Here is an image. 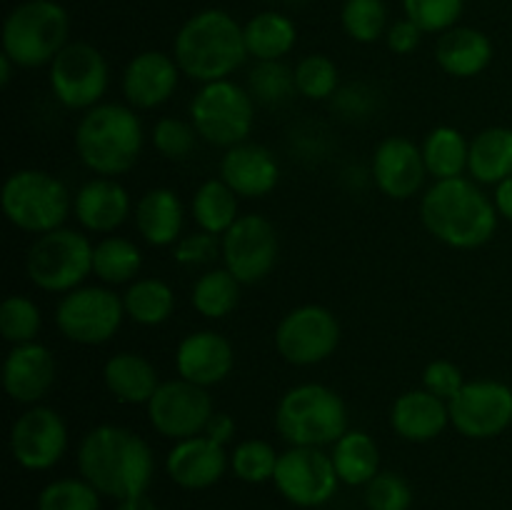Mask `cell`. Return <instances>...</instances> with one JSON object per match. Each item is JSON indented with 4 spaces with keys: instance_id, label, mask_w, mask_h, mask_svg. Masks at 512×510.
Returning a JSON list of instances; mask_svg holds the SVG:
<instances>
[{
    "instance_id": "cell-5",
    "label": "cell",
    "mask_w": 512,
    "mask_h": 510,
    "mask_svg": "<svg viewBox=\"0 0 512 510\" xmlns=\"http://www.w3.org/2000/svg\"><path fill=\"white\" fill-rule=\"evenodd\" d=\"M275 430L288 445L325 448L348 433L343 395L323 383H300L285 390L275 408Z\"/></svg>"
},
{
    "instance_id": "cell-8",
    "label": "cell",
    "mask_w": 512,
    "mask_h": 510,
    "mask_svg": "<svg viewBox=\"0 0 512 510\" xmlns=\"http://www.w3.org/2000/svg\"><path fill=\"white\" fill-rule=\"evenodd\" d=\"M28 280L43 293L65 295L93 275V243L73 228L35 235L25 255Z\"/></svg>"
},
{
    "instance_id": "cell-45",
    "label": "cell",
    "mask_w": 512,
    "mask_h": 510,
    "mask_svg": "<svg viewBox=\"0 0 512 510\" xmlns=\"http://www.w3.org/2000/svg\"><path fill=\"white\" fill-rule=\"evenodd\" d=\"M365 505L368 510H410L413 505V488L408 480L393 470H380L365 485Z\"/></svg>"
},
{
    "instance_id": "cell-17",
    "label": "cell",
    "mask_w": 512,
    "mask_h": 510,
    "mask_svg": "<svg viewBox=\"0 0 512 510\" xmlns=\"http://www.w3.org/2000/svg\"><path fill=\"white\" fill-rule=\"evenodd\" d=\"M273 483L288 503L298 508H318L333 498L340 478L335 473L333 458L330 453H323V448L290 445L280 453Z\"/></svg>"
},
{
    "instance_id": "cell-2",
    "label": "cell",
    "mask_w": 512,
    "mask_h": 510,
    "mask_svg": "<svg viewBox=\"0 0 512 510\" xmlns=\"http://www.w3.org/2000/svg\"><path fill=\"white\" fill-rule=\"evenodd\" d=\"M498 210L473 178L435 180L420 198V223L438 243L453 250H475L498 230Z\"/></svg>"
},
{
    "instance_id": "cell-41",
    "label": "cell",
    "mask_w": 512,
    "mask_h": 510,
    "mask_svg": "<svg viewBox=\"0 0 512 510\" xmlns=\"http://www.w3.org/2000/svg\"><path fill=\"white\" fill-rule=\"evenodd\" d=\"M248 90L255 103L260 105H280L293 98L295 73L283 63V60H268L258 63L248 75Z\"/></svg>"
},
{
    "instance_id": "cell-52",
    "label": "cell",
    "mask_w": 512,
    "mask_h": 510,
    "mask_svg": "<svg viewBox=\"0 0 512 510\" xmlns=\"http://www.w3.org/2000/svg\"><path fill=\"white\" fill-rule=\"evenodd\" d=\"M13 68H18V65H15L8 55L0 53V83L3 85L10 83V78H13Z\"/></svg>"
},
{
    "instance_id": "cell-22",
    "label": "cell",
    "mask_w": 512,
    "mask_h": 510,
    "mask_svg": "<svg viewBox=\"0 0 512 510\" xmlns=\"http://www.w3.org/2000/svg\"><path fill=\"white\" fill-rule=\"evenodd\" d=\"M133 200L118 178L85 180L73 195V215L80 228L95 235H113L133 215Z\"/></svg>"
},
{
    "instance_id": "cell-1",
    "label": "cell",
    "mask_w": 512,
    "mask_h": 510,
    "mask_svg": "<svg viewBox=\"0 0 512 510\" xmlns=\"http://www.w3.org/2000/svg\"><path fill=\"white\" fill-rule=\"evenodd\" d=\"M78 470L100 495L123 500L148 493L155 475V455L148 440L123 425L103 423L83 435Z\"/></svg>"
},
{
    "instance_id": "cell-38",
    "label": "cell",
    "mask_w": 512,
    "mask_h": 510,
    "mask_svg": "<svg viewBox=\"0 0 512 510\" xmlns=\"http://www.w3.org/2000/svg\"><path fill=\"white\" fill-rule=\"evenodd\" d=\"M278 460L280 453L268 443V440L248 438L243 440V443L235 445L233 453H230V470H233L235 478H240L243 483L260 485L275 478Z\"/></svg>"
},
{
    "instance_id": "cell-11",
    "label": "cell",
    "mask_w": 512,
    "mask_h": 510,
    "mask_svg": "<svg viewBox=\"0 0 512 510\" xmlns=\"http://www.w3.org/2000/svg\"><path fill=\"white\" fill-rule=\"evenodd\" d=\"M48 85L63 108L85 113L103 103L110 85V65L95 45L75 40L48 65Z\"/></svg>"
},
{
    "instance_id": "cell-7",
    "label": "cell",
    "mask_w": 512,
    "mask_h": 510,
    "mask_svg": "<svg viewBox=\"0 0 512 510\" xmlns=\"http://www.w3.org/2000/svg\"><path fill=\"white\" fill-rule=\"evenodd\" d=\"M68 10L58 0H25L3 23V53L18 68H45L70 43Z\"/></svg>"
},
{
    "instance_id": "cell-46",
    "label": "cell",
    "mask_w": 512,
    "mask_h": 510,
    "mask_svg": "<svg viewBox=\"0 0 512 510\" xmlns=\"http://www.w3.org/2000/svg\"><path fill=\"white\" fill-rule=\"evenodd\" d=\"M215 258H220V238L205 230L183 235L173 245V260L183 268H205Z\"/></svg>"
},
{
    "instance_id": "cell-28",
    "label": "cell",
    "mask_w": 512,
    "mask_h": 510,
    "mask_svg": "<svg viewBox=\"0 0 512 510\" xmlns=\"http://www.w3.org/2000/svg\"><path fill=\"white\" fill-rule=\"evenodd\" d=\"M103 383L118 403L148 405L163 380L158 378V370L145 355L123 350L105 360Z\"/></svg>"
},
{
    "instance_id": "cell-30",
    "label": "cell",
    "mask_w": 512,
    "mask_h": 510,
    "mask_svg": "<svg viewBox=\"0 0 512 510\" xmlns=\"http://www.w3.org/2000/svg\"><path fill=\"white\" fill-rule=\"evenodd\" d=\"M245 48L258 63L283 60L298 43V28L283 10H260L243 25Z\"/></svg>"
},
{
    "instance_id": "cell-40",
    "label": "cell",
    "mask_w": 512,
    "mask_h": 510,
    "mask_svg": "<svg viewBox=\"0 0 512 510\" xmlns=\"http://www.w3.org/2000/svg\"><path fill=\"white\" fill-rule=\"evenodd\" d=\"M295 90L308 100H330L340 90V73L333 58L323 53H310L300 58L293 68Z\"/></svg>"
},
{
    "instance_id": "cell-43",
    "label": "cell",
    "mask_w": 512,
    "mask_h": 510,
    "mask_svg": "<svg viewBox=\"0 0 512 510\" xmlns=\"http://www.w3.org/2000/svg\"><path fill=\"white\" fill-rule=\"evenodd\" d=\"M198 138L195 125L180 118H160L150 130V143L168 160H188L198 145Z\"/></svg>"
},
{
    "instance_id": "cell-29",
    "label": "cell",
    "mask_w": 512,
    "mask_h": 510,
    "mask_svg": "<svg viewBox=\"0 0 512 510\" xmlns=\"http://www.w3.org/2000/svg\"><path fill=\"white\" fill-rule=\"evenodd\" d=\"M468 173L480 185H498L512 175V128L490 125L470 140Z\"/></svg>"
},
{
    "instance_id": "cell-32",
    "label": "cell",
    "mask_w": 512,
    "mask_h": 510,
    "mask_svg": "<svg viewBox=\"0 0 512 510\" xmlns=\"http://www.w3.org/2000/svg\"><path fill=\"white\" fill-rule=\"evenodd\" d=\"M335 473L345 485H368L380 473V448L365 430H348L330 450Z\"/></svg>"
},
{
    "instance_id": "cell-18",
    "label": "cell",
    "mask_w": 512,
    "mask_h": 510,
    "mask_svg": "<svg viewBox=\"0 0 512 510\" xmlns=\"http://www.w3.org/2000/svg\"><path fill=\"white\" fill-rule=\"evenodd\" d=\"M370 175H373L375 188L390 200L415 198L423 190L425 180L430 178L423 150L405 135H390L375 145Z\"/></svg>"
},
{
    "instance_id": "cell-21",
    "label": "cell",
    "mask_w": 512,
    "mask_h": 510,
    "mask_svg": "<svg viewBox=\"0 0 512 510\" xmlns=\"http://www.w3.org/2000/svg\"><path fill=\"white\" fill-rule=\"evenodd\" d=\"M235 365V350L218 330H193L175 348V370L188 383L213 388L223 383Z\"/></svg>"
},
{
    "instance_id": "cell-10",
    "label": "cell",
    "mask_w": 512,
    "mask_h": 510,
    "mask_svg": "<svg viewBox=\"0 0 512 510\" xmlns=\"http://www.w3.org/2000/svg\"><path fill=\"white\" fill-rule=\"evenodd\" d=\"M125 315L123 295L110 285H80L55 305L60 335L78 345H103L118 335Z\"/></svg>"
},
{
    "instance_id": "cell-31",
    "label": "cell",
    "mask_w": 512,
    "mask_h": 510,
    "mask_svg": "<svg viewBox=\"0 0 512 510\" xmlns=\"http://www.w3.org/2000/svg\"><path fill=\"white\" fill-rule=\"evenodd\" d=\"M190 215L200 230L223 238L240 218V195L223 178H210L193 193Z\"/></svg>"
},
{
    "instance_id": "cell-49",
    "label": "cell",
    "mask_w": 512,
    "mask_h": 510,
    "mask_svg": "<svg viewBox=\"0 0 512 510\" xmlns=\"http://www.w3.org/2000/svg\"><path fill=\"white\" fill-rule=\"evenodd\" d=\"M235 430H238V425H235V418L230 413H223V410H215L213 415H210L208 425H205V433L210 440H215V443L220 445H228L230 440L235 438Z\"/></svg>"
},
{
    "instance_id": "cell-23",
    "label": "cell",
    "mask_w": 512,
    "mask_h": 510,
    "mask_svg": "<svg viewBox=\"0 0 512 510\" xmlns=\"http://www.w3.org/2000/svg\"><path fill=\"white\" fill-rule=\"evenodd\" d=\"M228 468L230 455L225 453V445L215 443L208 435L178 440L165 458L170 480L185 490L213 488Z\"/></svg>"
},
{
    "instance_id": "cell-50",
    "label": "cell",
    "mask_w": 512,
    "mask_h": 510,
    "mask_svg": "<svg viewBox=\"0 0 512 510\" xmlns=\"http://www.w3.org/2000/svg\"><path fill=\"white\" fill-rule=\"evenodd\" d=\"M493 203H495V210H498L500 218H505L508 223H512V175L510 178H505L503 183L495 185Z\"/></svg>"
},
{
    "instance_id": "cell-19",
    "label": "cell",
    "mask_w": 512,
    "mask_h": 510,
    "mask_svg": "<svg viewBox=\"0 0 512 510\" xmlns=\"http://www.w3.org/2000/svg\"><path fill=\"white\" fill-rule=\"evenodd\" d=\"M58 380V363L48 345L23 343L13 345L3 360V388L13 403L38 405L53 390Z\"/></svg>"
},
{
    "instance_id": "cell-3",
    "label": "cell",
    "mask_w": 512,
    "mask_h": 510,
    "mask_svg": "<svg viewBox=\"0 0 512 510\" xmlns=\"http://www.w3.org/2000/svg\"><path fill=\"white\" fill-rule=\"evenodd\" d=\"M173 58L180 73L200 85L233 78L250 58L243 25L220 8L200 10L175 33Z\"/></svg>"
},
{
    "instance_id": "cell-16",
    "label": "cell",
    "mask_w": 512,
    "mask_h": 510,
    "mask_svg": "<svg viewBox=\"0 0 512 510\" xmlns=\"http://www.w3.org/2000/svg\"><path fill=\"white\" fill-rule=\"evenodd\" d=\"M68 450V423L50 405H30L10 428V453L25 470H50L63 460Z\"/></svg>"
},
{
    "instance_id": "cell-9",
    "label": "cell",
    "mask_w": 512,
    "mask_h": 510,
    "mask_svg": "<svg viewBox=\"0 0 512 510\" xmlns=\"http://www.w3.org/2000/svg\"><path fill=\"white\" fill-rule=\"evenodd\" d=\"M188 115L200 140L228 150L245 143L253 133L255 100L250 90L235 83L233 78L213 80L200 85L190 100Z\"/></svg>"
},
{
    "instance_id": "cell-6",
    "label": "cell",
    "mask_w": 512,
    "mask_h": 510,
    "mask_svg": "<svg viewBox=\"0 0 512 510\" xmlns=\"http://www.w3.org/2000/svg\"><path fill=\"white\" fill-rule=\"evenodd\" d=\"M0 205L13 228L28 235H43L63 228L73 213V195L58 175L40 168H23L5 178Z\"/></svg>"
},
{
    "instance_id": "cell-39",
    "label": "cell",
    "mask_w": 512,
    "mask_h": 510,
    "mask_svg": "<svg viewBox=\"0 0 512 510\" xmlns=\"http://www.w3.org/2000/svg\"><path fill=\"white\" fill-rule=\"evenodd\" d=\"M43 328V313L38 303L25 295H8L0 305V335L10 345L35 343Z\"/></svg>"
},
{
    "instance_id": "cell-42",
    "label": "cell",
    "mask_w": 512,
    "mask_h": 510,
    "mask_svg": "<svg viewBox=\"0 0 512 510\" xmlns=\"http://www.w3.org/2000/svg\"><path fill=\"white\" fill-rule=\"evenodd\" d=\"M38 510H100V493L80 478H58L38 495Z\"/></svg>"
},
{
    "instance_id": "cell-47",
    "label": "cell",
    "mask_w": 512,
    "mask_h": 510,
    "mask_svg": "<svg viewBox=\"0 0 512 510\" xmlns=\"http://www.w3.org/2000/svg\"><path fill=\"white\" fill-rule=\"evenodd\" d=\"M468 383L463 375V370H460V365H455L453 360H433V363L425 365L423 370V388L428 390V393L438 395V398L443 400H453L455 395L460 393V388Z\"/></svg>"
},
{
    "instance_id": "cell-51",
    "label": "cell",
    "mask_w": 512,
    "mask_h": 510,
    "mask_svg": "<svg viewBox=\"0 0 512 510\" xmlns=\"http://www.w3.org/2000/svg\"><path fill=\"white\" fill-rule=\"evenodd\" d=\"M115 510H158V505H155V500L148 493H138L118 500V508Z\"/></svg>"
},
{
    "instance_id": "cell-12",
    "label": "cell",
    "mask_w": 512,
    "mask_h": 510,
    "mask_svg": "<svg viewBox=\"0 0 512 510\" xmlns=\"http://www.w3.org/2000/svg\"><path fill=\"white\" fill-rule=\"evenodd\" d=\"M343 328L333 310L308 303L288 310L275 328V350L295 368L320 365L338 350Z\"/></svg>"
},
{
    "instance_id": "cell-34",
    "label": "cell",
    "mask_w": 512,
    "mask_h": 510,
    "mask_svg": "<svg viewBox=\"0 0 512 510\" xmlns=\"http://www.w3.org/2000/svg\"><path fill=\"white\" fill-rule=\"evenodd\" d=\"M420 150L433 180L460 178L468 170L470 140H465V135L453 125H438L430 130Z\"/></svg>"
},
{
    "instance_id": "cell-36",
    "label": "cell",
    "mask_w": 512,
    "mask_h": 510,
    "mask_svg": "<svg viewBox=\"0 0 512 510\" xmlns=\"http://www.w3.org/2000/svg\"><path fill=\"white\" fill-rule=\"evenodd\" d=\"M123 305L128 320L155 328L175 313V290L160 278H138L125 288Z\"/></svg>"
},
{
    "instance_id": "cell-25",
    "label": "cell",
    "mask_w": 512,
    "mask_h": 510,
    "mask_svg": "<svg viewBox=\"0 0 512 510\" xmlns=\"http://www.w3.org/2000/svg\"><path fill=\"white\" fill-rule=\"evenodd\" d=\"M450 425L448 400L425 388L405 390L390 405V428L408 443H430Z\"/></svg>"
},
{
    "instance_id": "cell-15",
    "label": "cell",
    "mask_w": 512,
    "mask_h": 510,
    "mask_svg": "<svg viewBox=\"0 0 512 510\" xmlns=\"http://www.w3.org/2000/svg\"><path fill=\"white\" fill-rule=\"evenodd\" d=\"M145 408H148V420L155 433L175 443L203 435L210 415L215 413L208 388L188 383L183 378L163 380Z\"/></svg>"
},
{
    "instance_id": "cell-48",
    "label": "cell",
    "mask_w": 512,
    "mask_h": 510,
    "mask_svg": "<svg viewBox=\"0 0 512 510\" xmlns=\"http://www.w3.org/2000/svg\"><path fill=\"white\" fill-rule=\"evenodd\" d=\"M423 35L425 33L413 23V20L403 18L395 20V23L390 25L388 33H385V43H388V48L393 50L395 55H410L418 50Z\"/></svg>"
},
{
    "instance_id": "cell-20",
    "label": "cell",
    "mask_w": 512,
    "mask_h": 510,
    "mask_svg": "<svg viewBox=\"0 0 512 510\" xmlns=\"http://www.w3.org/2000/svg\"><path fill=\"white\" fill-rule=\"evenodd\" d=\"M180 68L163 50H143L133 55L123 70L125 103L135 110H153L168 103L180 83Z\"/></svg>"
},
{
    "instance_id": "cell-24",
    "label": "cell",
    "mask_w": 512,
    "mask_h": 510,
    "mask_svg": "<svg viewBox=\"0 0 512 510\" xmlns=\"http://www.w3.org/2000/svg\"><path fill=\"white\" fill-rule=\"evenodd\" d=\"M220 178L245 200H258L273 193L280 183V163L265 145H233L220 158Z\"/></svg>"
},
{
    "instance_id": "cell-44",
    "label": "cell",
    "mask_w": 512,
    "mask_h": 510,
    "mask_svg": "<svg viewBox=\"0 0 512 510\" xmlns=\"http://www.w3.org/2000/svg\"><path fill=\"white\" fill-rule=\"evenodd\" d=\"M465 0H403L405 18L413 20L423 33H445L455 28L463 15Z\"/></svg>"
},
{
    "instance_id": "cell-33",
    "label": "cell",
    "mask_w": 512,
    "mask_h": 510,
    "mask_svg": "<svg viewBox=\"0 0 512 510\" xmlns=\"http://www.w3.org/2000/svg\"><path fill=\"white\" fill-rule=\"evenodd\" d=\"M143 270V250L123 235H103L93 245V275L103 285H130Z\"/></svg>"
},
{
    "instance_id": "cell-27",
    "label": "cell",
    "mask_w": 512,
    "mask_h": 510,
    "mask_svg": "<svg viewBox=\"0 0 512 510\" xmlns=\"http://www.w3.org/2000/svg\"><path fill=\"white\" fill-rule=\"evenodd\" d=\"M490 60H493V43L483 30L470 25H455L445 30L435 43V63L450 78H475L488 68Z\"/></svg>"
},
{
    "instance_id": "cell-35",
    "label": "cell",
    "mask_w": 512,
    "mask_h": 510,
    "mask_svg": "<svg viewBox=\"0 0 512 510\" xmlns=\"http://www.w3.org/2000/svg\"><path fill=\"white\" fill-rule=\"evenodd\" d=\"M240 280L228 268H208L190 288V305L208 320H223L240 305Z\"/></svg>"
},
{
    "instance_id": "cell-26",
    "label": "cell",
    "mask_w": 512,
    "mask_h": 510,
    "mask_svg": "<svg viewBox=\"0 0 512 510\" xmlns=\"http://www.w3.org/2000/svg\"><path fill=\"white\" fill-rule=\"evenodd\" d=\"M140 238L153 248L175 245L183 235L185 205L173 188H150L140 195L133 210Z\"/></svg>"
},
{
    "instance_id": "cell-37",
    "label": "cell",
    "mask_w": 512,
    "mask_h": 510,
    "mask_svg": "<svg viewBox=\"0 0 512 510\" xmlns=\"http://www.w3.org/2000/svg\"><path fill=\"white\" fill-rule=\"evenodd\" d=\"M340 25L350 40L370 45L388 33V8L383 0H345Z\"/></svg>"
},
{
    "instance_id": "cell-4",
    "label": "cell",
    "mask_w": 512,
    "mask_h": 510,
    "mask_svg": "<svg viewBox=\"0 0 512 510\" xmlns=\"http://www.w3.org/2000/svg\"><path fill=\"white\" fill-rule=\"evenodd\" d=\"M145 148V130L135 108L100 103L85 110L75 128V153L95 175L118 178L130 173Z\"/></svg>"
},
{
    "instance_id": "cell-13",
    "label": "cell",
    "mask_w": 512,
    "mask_h": 510,
    "mask_svg": "<svg viewBox=\"0 0 512 510\" xmlns=\"http://www.w3.org/2000/svg\"><path fill=\"white\" fill-rule=\"evenodd\" d=\"M220 258L240 285H255L268 278L280 258V238L265 215L248 213L235 220L220 238Z\"/></svg>"
},
{
    "instance_id": "cell-14",
    "label": "cell",
    "mask_w": 512,
    "mask_h": 510,
    "mask_svg": "<svg viewBox=\"0 0 512 510\" xmlns=\"http://www.w3.org/2000/svg\"><path fill=\"white\" fill-rule=\"evenodd\" d=\"M450 425L470 440H490L512 425V388L500 380H468L448 403Z\"/></svg>"
}]
</instances>
